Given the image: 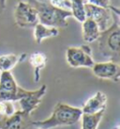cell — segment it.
I'll return each mask as SVG.
<instances>
[{"label": "cell", "mask_w": 120, "mask_h": 129, "mask_svg": "<svg viewBox=\"0 0 120 129\" xmlns=\"http://www.w3.org/2000/svg\"><path fill=\"white\" fill-rule=\"evenodd\" d=\"M85 17L90 18L99 26L100 32L111 28L117 24L119 16V10L117 8L110 6L109 8H101L89 3L85 4Z\"/></svg>", "instance_id": "3"}, {"label": "cell", "mask_w": 120, "mask_h": 129, "mask_svg": "<svg viewBox=\"0 0 120 129\" xmlns=\"http://www.w3.org/2000/svg\"><path fill=\"white\" fill-rule=\"evenodd\" d=\"M6 8V0H0V10L3 11Z\"/></svg>", "instance_id": "21"}, {"label": "cell", "mask_w": 120, "mask_h": 129, "mask_svg": "<svg viewBox=\"0 0 120 129\" xmlns=\"http://www.w3.org/2000/svg\"><path fill=\"white\" fill-rule=\"evenodd\" d=\"M27 90L18 86L11 71L0 72V101H19Z\"/></svg>", "instance_id": "5"}, {"label": "cell", "mask_w": 120, "mask_h": 129, "mask_svg": "<svg viewBox=\"0 0 120 129\" xmlns=\"http://www.w3.org/2000/svg\"><path fill=\"white\" fill-rule=\"evenodd\" d=\"M86 3L95 5L101 8H109L111 6V0H86Z\"/></svg>", "instance_id": "20"}, {"label": "cell", "mask_w": 120, "mask_h": 129, "mask_svg": "<svg viewBox=\"0 0 120 129\" xmlns=\"http://www.w3.org/2000/svg\"><path fill=\"white\" fill-rule=\"evenodd\" d=\"M33 35L34 39L37 43H41L45 39L53 38L56 37L59 34V30L56 27L53 26H47L40 23H38L37 25L33 27Z\"/></svg>", "instance_id": "13"}, {"label": "cell", "mask_w": 120, "mask_h": 129, "mask_svg": "<svg viewBox=\"0 0 120 129\" xmlns=\"http://www.w3.org/2000/svg\"><path fill=\"white\" fill-rule=\"evenodd\" d=\"M105 110L95 113V114H85L83 113L80 119L81 129H98V126L101 122Z\"/></svg>", "instance_id": "16"}, {"label": "cell", "mask_w": 120, "mask_h": 129, "mask_svg": "<svg viewBox=\"0 0 120 129\" xmlns=\"http://www.w3.org/2000/svg\"><path fill=\"white\" fill-rule=\"evenodd\" d=\"M98 41L99 52L104 57L111 60L118 58L120 52V29L118 23L111 28L100 32Z\"/></svg>", "instance_id": "4"}, {"label": "cell", "mask_w": 120, "mask_h": 129, "mask_svg": "<svg viewBox=\"0 0 120 129\" xmlns=\"http://www.w3.org/2000/svg\"><path fill=\"white\" fill-rule=\"evenodd\" d=\"M31 114L22 110H16L9 117H4L0 121V129H27L32 125Z\"/></svg>", "instance_id": "10"}, {"label": "cell", "mask_w": 120, "mask_h": 129, "mask_svg": "<svg viewBox=\"0 0 120 129\" xmlns=\"http://www.w3.org/2000/svg\"><path fill=\"white\" fill-rule=\"evenodd\" d=\"M29 62L34 68V80L35 82H39L40 79V72L44 69L47 63V57L44 53L35 52L29 57Z\"/></svg>", "instance_id": "15"}, {"label": "cell", "mask_w": 120, "mask_h": 129, "mask_svg": "<svg viewBox=\"0 0 120 129\" xmlns=\"http://www.w3.org/2000/svg\"><path fill=\"white\" fill-rule=\"evenodd\" d=\"M116 129H118V128H116Z\"/></svg>", "instance_id": "23"}, {"label": "cell", "mask_w": 120, "mask_h": 129, "mask_svg": "<svg viewBox=\"0 0 120 129\" xmlns=\"http://www.w3.org/2000/svg\"><path fill=\"white\" fill-rule=\"evenodd\" d=\"M82 31H83V39L85 43H91L99 39L100 31L99 26L90 18H85L82 23Z\"/></svg>", "instance_id": "12"}, {"label": "cell", "mask_w": 120, "mask_h": 129, "mask_svg": "<svg viewBox=\"0 0 120 129\" xmlns=\"http://www.w3.org/2000/svg\"><path fill=\"white\" fill-rule=\"evenodd\" d=\"M106 106H107V95L102 91H97L93 96L87 99L81 109L83 113L85 114H95L105 110Z\"/></svg>", "instance_id": "11"}, {"label": "cell", "mask_w": 120, "mask_h": 129, "mask_svg": "<svg viewBox=\"0 0 120 129\" xmlns=\"http://www.w3.org/2000/svg\"><path fill=\"white\" fill-rule=\"evenodd\" d=\"M36 129H44V128H41V127H36Z\"/></svg>", "instance_id": "22"}, {"label": "cell", "mask_w": 120, "mask_h": 129, "mask_svg": "<svg viewBox=\"0 0 120 129\" xmlns=\"http://www.w3.org/2000/svg\"><path fill=\"white\" fill-rule=\"evenodd\" d=\"M92 73L95 76L101 79H108L118 82L120 79L119 64L113 60L104 62H95L92 66Z\"/></svg>", "instance_id": "8"}, {"label": "cell", "mask_w": 120, "mask_h": 129, "mask_svg": "<svg viewBox=\"0 0 120 129\" xmlns=\"http://www.w3.org/2000/svg\"><path fill=\"white\" fill-rule=\"evenodd\" d=\"M46 90V85H42L38 90H27L25 96L18 101L20 104V110L24 111L27 114H31L33 111L39 107L43 96L45 95Z\"/></svg>", "instance_id": "9"}, {"label": "cell", "mask_w": 120, "mask_h": 129, "mask_svg": "<svg viewBox=\"0 0 120 129\" xmlns=\"http://www.w3.org/2000/svg\"><path fill=\"white\" fill-rule=\"evenodd\" d=\"M48 2L51 5H53V7L61 9V10L71 11V2H70V0H49Z\"/></svg>", "instance_id": "19"}, {"label": "cell", "mask_w": 120, "mask_h": 129, "mask_svg": "<svg viewBox=\"0 0 120 129\" xmlns=\"http://www.w3.org/2000/svg\"><path fill=\"white\" fill-rule=\"evenodd\" d=\"M15 22L22 28H33L38 23V12L29 2L20 1L14 11Z\"/></svg>", "instance_id": "7"}, {"label": "cell", "mask_w": 120, "mask_h": 129, "mask_svg": "<svg viewBox=\"0 0 120 129\" xmlns=\"http://www.w3.org/2000/svg\"><path fill=\"white\" fill-rule=\"evenodd\" d=\"M28 2L35 8L38 12L39 23L58 29L68 27V19L72 17L71 11L53 7L49 2L43 0H29Z\"/></svg>", "instance_id": "2"}, {"label": "cell", "mask_w": 120, "mask_h": 129, "mask_svg": "<svg viewBox=\"0 0 120 129\" xmlns=\"http://www.w3.org/2000/svg\"><path fill=\"white\" fill-rule=\"evenodd\" d=\"M82 114L83 111L80 108L58 102L54 106L52 114L48 118L42 121H32V125L44 129L72 125L80 121Z\"/></svg>", "instance_id": "1"}, {"label": "cell", "mask_w": 120, "mask_h": 129, "mask_svg": "<svg viewBox=\"0 0 120 129\" xmlns=\"http://www.w3.org/2000/svg\"><path fill=\"white\" fill-rule=\"evenodd\" d=\"M71 2V11L72 17H74L78 22L83 23L85 20V4L86 1L85 0H70Z\"/></svg>", "instance_id": "17"}, {"label": "cell", "mask_w": 120, "mask_h": 129, "mask_svg": "<svg viewBox=\"0 0 120 129\" xmlns=\"http://www.w3.org/2000/svg\"><path fill=\"white\" fill-rule=\"evenodd\" d=\"M16 108L11 101H0V115L3 117H9L14 113Z\"/></svg>", "instance_id": "18"}, {"label": "cell", "mask_w": 120, "mask_h": 129, "mask_svg": "<svg viewBox=\"0 0 120 129\" xmlns=\"http://www.w3.org/2000/svg\"><path fill=\"white\" fill-rule=\"evenodd\" d=\"M27 57L26 53H23L20 55L16 54H7L0 57V72L11 71L15 66L25 60Z\"/></svg>", "instance_id": "14"}, {"label": "cell", "mask_w": 120, "mask_h": 129, "mask_svg": "<svg viewBox=\"0 0 120 129\" xmlns=\"http://www.w3.org/2000/svg\"><path fill=\"white\" fill-rule=\"evenodd\" d=\"M66 59L72 68H92L95 60L92 57V49L87 44L71 46L66 50Z\"/></svg>", "instance_id": "6"}]
</instances>
